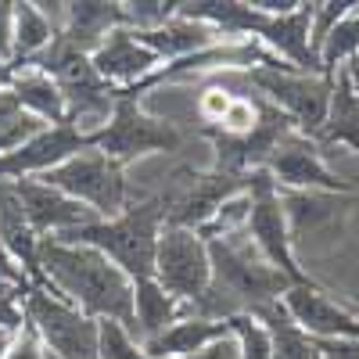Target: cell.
Here are the masks:
<instances>
[{
	"mask_svg": "<svg viewBox=\"0 0 359 359\" xmlns=\"http://www.w3.org/2000/svg\"><path fill=\"white\" fill-rule=\"evenodd\" d=\"M40 277L43 291L65 298L94 320L123 323L133 334V280L104 252L47 237L40 241Z\"/></svg>",
	"mask_w": 359,
	"mask_h": 359,
	"instance_id": "cell-1",
	"label": "cell"
},
{
	"mask_svg": "<svg viewBox=\"0 0 359 359\" xmlns=\"http://www.w3.org/2000/svg\"><path fill=\"white\" fill-rule=\"evenodd\" d=\"M241 233L226 237V241H208L212 280H208L205 298L191 309V316L226 320L237 313H255L262 306L280 302V294L291 287V280L277 273L262 255L252 259V252L241 245Z\"/></svg>",
	"mask_w": 359,
	"mask_h": 359,
	"instance_id": "cell-2",
	"label": "cell"
},
{
	"mask_svg": "<svg viewBox=\"0 0 359 359\" xmlns=\"http://www.w3.org/2000/svg\"><path fill=\"white\" fill-rule=\"evenodd\" d=\"M162 226H165V208L158 201H140V205H126L115 219L86 223L79 230L62 233L57 241L90 245V248L104 252L137 284V280L155 277V252H158Z\"/></svg>",
	"mask_w": 359,
	"mask_h": 359,
	"instance_id": "cell-3",
	"label": "cell"
},
{
	"mask_svg": "<svg viewBox=\"0 0 359 359\" xmlns=\"http://www.w3.org/2000/svg\"><path fill=\"white\" fill-rule=\"evenodd\" d=\"M245 76L259 94L294 126V133H302L309 140L320 133L323 118H327V104H331L334 76L298 72L291 65H255Z\"/></svg>",
	"mask_w": 359,
	"mask_h": 359,
	"instance_id": "cell-4",
	"label": "cell"
},
{
	"mask_svg": "<svg viewBox=\"0 0 359 359\" xmlns=\"http://www.w3.org/2000/svg\"><path fill=\"white\" fill-rule=\"evenodd\" d=\"M22 316L54 359H101V320L43 287H25Z\"/></svg>",
	"mask_w": 359,
	"mask_h": 359,
	"instance_id": "cell-5",
	"label": "cell"
},
{
	"mask_svg": "<svg viewBox=\"0 0 359 359\" xmlns=\"http://www.w3.org/2000/svg\"><path fill=\"white\" fill-rule=\"evenodd\" d=\"M40 180L57 187L62 194H69L72 201L86 205L97 219H115L130 205L126 169L118 162H111L108 155H101L97 147H86V151L72 155L69 162H62Z\"/></svg>",
	"mask_w": 359,
	"mask_h": 359,
	"instance_id": "cell-6",
	"label": "cell"
},
{
	"mask_svg": "<svg viewBox=\"0 0 359 359\" xmlns=\"http://www.w3.org/2000/svg\"><path fill=\"white\" fill-rule=\"evenodd\" d=\"M94 147L101 155H108L118 165H130L144 155H165L180 147V130L165 118L144 111L133 90H118L115 111L108 118V126L94 137Z\"/></svg>",
	"mask_w": 359,
	"mask_h": 359,
	"instance_id": "cell-7",
	"label": "cell"
},
{
	"mask_svg": "<svg viewBox=\"0 0 359 359\" xmlns=\"http://www.w3.org/2000/svg\"><path fill=\"white\" fill-rule=\"evenodd\" d=\"M165 294L184 302L187 313L205 298L208 280H212V259H208V241L187 226L165 223L158 233V252H155V277Z\"/></svg>",
	"mask_w": 359,
	"mask_h": 359,
	"instance_id": "cell-8",
	"label": "cell"
},
{
	"mask_svg": "<svg viewBox=\"0 0 359 359\" xmlns=\"http://www.w3.org/2000/svg\"><path fill=\"white\" fill-rule=\"evenodd\" d=\"M248 194H252V212L245 223V237L255 245V252L284 273L291 284H309V277L298 269L294 252H291V230H287V216L280 208V191L269 180L266 169L248 172Z\"/></svg>",
	"mask_w": 359,
	"mask_h": 359,
	"instance_id": "cell-9",
	"label": "cell"
},
{
	"mask_svg": "<svg viewBox=\"0 0 359 359\" xmlns=\"http://www.w3.org/2000/svg\"><path fill=\"white\" fill-rule=\"evenodd\" d=\"M269 180L277 184V191H320V194H348L352 184L341 180L331 165L320 158L316 140L302 133H287L273 158L266 162Z\"/></svg>",
	"mask_w": 359,
	"mask_h": 359,
	"instance_id": "cell-10",
	"label": "cell"
},
{
	"mask_svg": "<svg viewBox=\"0 0 359 359\" xmlns=\"http://www.w3.org/2000/svg\"><path fill=\"white\" fill-rule=\"evenodd\" d=\"M280 309L294 320V327L313 341H338V338H359V313L345 309L331 294H323L313 280L291 284L280 294Z\"/></svg>",
	"mask_w": 359,
	"mask_h": 359,
	"instance_id": "cell-11",
	"label": "cell"
},
{
	"mask_svg": "<svg viewBox=\"0 0 359 359\" xmlns=\"http://www.w3.org/2000/svg\"><path fill=\"white\" fill-rule=\"evenodd\" d=\"M94 147L86 137H79L69 123L62 126H43L36 137H29L18 151L0 158V184H15V180H40L72 155Z\"/></svg>",
	"mask_w": 359,
	"mask_h": 359,
	"instance_id": "cell-12",
	"label": "cell"
},
{
	"mask_svg": "<svg viewBox=\"0 0 359 359\" xmlns=\"http://www.w3.org/2000/svg\"><path fill=\"white\" fill-rule=\"evenodd\" d=\"M15 194L22 201V212L33 226V233L40 241L47 237H62L69 230H79L86 223H97V216L86 205L72 201L69 194H62L57 187L43 184V180H15Z\"/></svg>",
	"mask_w": 359,
	"mask_h": 359,
	"instance_id": "cell-13",
	"label": "cell"
},
{
	"mask_svg": "<svg viewBox=\"0 0 359 359\" xmlns=\"http://www.w3.org/2000/svg\"><path fill=\"white\" fill-rule=\"evenodd\" d=\"M90 65H94V72L108 83V86H115V90H137L140 86H147V79H151L158 69H162V62L147 50L130 29H111V33L104 36V43L90 54Z\"/></svg>",
	"mask_w": 359,
	"mask_h": 359,
	"instance_id": "cell-14",
	"label": "cell"
},
{
	"mask_svg": "<svg viewBox=\"0 0 359 359\" xmlns=\"http://www.w3.org/2000/svg\"><path fill=\"white\" fill-rule=\"evenodd\" d=\"M0 245L8 248V255L18 262V269L25 273L29 287H40V237L29 226L22 201L15 194V184H0Z\"/></svg>",
	"mask_w": 359,
	"mask_h": 359,
	"instance_id": "cell-15",
	"label": "cell"
},
{
	"mask_svg": "<svg viewBox=\"0 0 359 359\" xmlns=\"http://www.w3.org/2000/svg\"><path fill=\"white\" fill-rule=\"evenodd\" d=\"M118 25H123V8H118V4H101V0L65 4L62 33H57V40L90 57L104 43V36L111 33V29H118Z\"/></svg>",
	"mask_w": 359,
	"mask_h": 359,
	"instance_id": "cell-16",
	"label": "cell"
},
{
	"mask_svg": "<svg viewBox=\"0 0 359 359\" xmlns=\"http://www.w3.org/2000/svg\"><path fill=\"white\" fill-rule=\"evenodd\" d=\"M8 94L18 101V108L25 115L40 118L47 126H62L65 123V97L57 83L36 69V65H11V79H8Z\"/></svg>",
	"mask_w": 359,
	"mask_h": 359,
	"instance_id": "cell-17",
	"label": "cell"
},
{
	"mask_svg": "<svg viewBox=\"0 0 359 359\" xmlns=\"http://www.w3.org/2000/svg\"><path fill=\"white\" fill-rule=\"evenodd\" d=\"M219 338H230V323L226 320H208V316H184L176 320L165 334L144 345L147 359H184L201 348H208Z\"/></svg>",
	"mask_w": 359,
	"mask_h": 359,
	"instance_id": "cell-18",
	"label": "cell"
},
{
	"mask_svg": "<svg viewBox=\"0 0 359 359\" xmlns=\"http://www.w3.org/2000/svg\"><path fill=\"white\" fill-rule=\"evenodd\" d=\"M191 316L184 302H176L172 294H165L155 280H137L133 284V338L140 345L155 341L165 334L176 320Z\"/></svg>",
	"mask_w": 359,
	"mask_h": 359,
	"instance_id": "cell-19",
	"label": "cell"
},
{
	"mask_svg": "<svg viewBox=\"0 0 359 359\" xmlns=\"http://www.w3.org/2000/svg\"><path fill=\"white\" fill-rule=\"evenodd\" d=\"M316 140L320 144H345L359 155V97L352 94V83H348L345 69L334 72L331 104H327V118H323Z\"/></svg>",
	"mask_w": 359,
	"mask_h": 359,
	"instance_id": "cell-20",
	"label": "cell"
},
{
	"mask_svg": "<svg viewBox=\"0 0 359 359\" xmlns=\"http://www.w3.org/2000/svg\"><path fill=\"white\" fill-rule=\"evenodd\" d=\"M57 29L43 4H15V33H11V65H29L50 50Z\"/></svg>",
	"mask_w": 359,
	"mask_h": 359,
	"instance_id": "cell-21",
	"label": "cell"
},
{
	"mask_svg": "<svg viewBox=\"0 0 359 359\" xmlns=\"http://www.w3.org/2000/svg\"><path fill=\"white\" fill-rule=\"evenodd\" d=\"M269 334V359H320V348L309 334H302L294 327V320L280 309V302L262 306L252 313Z\"/></svg>",
	"mask_w": 359,
	"mask_h": 359,
	"instance_id": "cell-22",
	"label": "cell"
},
{
	"mask_svg": "<svg viewBox=\"0 0 359 359\" xmlns=\"http://www.w3.org/2000/svg\"><path fill=\"white\" fill-rule=\"evenodd\" d=\"M352 57H359V8L352 15H345L316 50V62H320L323 76H334L341 65L352 62Z\"/></svg>",
	"mask_w": 359,
	"mask_h": 359,
	"instance_id": "cell-23",
	"label": "cell"
},
{
	"mask_svg": "<svg viewBox=\"0 0 359 359\" xmlns=\"http://www.w3.org/2000/svg\"><path fill=\"white\" fill-rule=\"evenodd\" d=\"M248 212H252V194H248V187H245V191L223 198V201L216 205V212L208 216L194 233L201 237V241H226V237H233V233L245 230Z\"/></svg>",
	"mask_w": 359,
	"mask_h": 359,
	"instance_id": "cell-24",
	"label": "cell"
},
{
	"mask_svg": "<svg viewBox=\"0 0 359 359\" xmlns=\"http://www.w3.org/2000/svg\"><path fill=\"white\" fill-rule=\"evenodd\" d=\"M226 323H230V338L237 345V359H269V334L252 313L226 316Z\"/></svg>",
	"mask_w": 359,
	"mask_h": 359,
	"instance_id": "cell-25",
	"label": "cell"
},
{
	"mask_svg": "<svg viewBox=\"0 0 359 359\" xmlns=\"http://www.w3.org/2000/svg\"><path fill=\"white\" fill-rule=\"evenodd\" d=\"M123 8V29L130 33H151V29L165 25L176 15V0H137V4H118Z\"/></svg>",
	"mask_w": 359,
	"mask_h": 359,
	"instance_id": "cell-26",
	"label": "cell"
},
{
	"mask_svg": "<svg viewBox=\"0 0 359 359\" xmlns=\"http://www.w3.org/2000/svg\"><path fill=\"white\" fill-rule=\"evenodd\" d=\"M101 359H147V355H144V345L123 323L101 320Z\"/></svg>",
	"mask_w": 359,
	"mask_h": 359,
	"instance_id": "cell-27",
	"label": "cell"
},
{
	"mask_svg": "<svg viewBox=\"0 0 359 359\" xmlns=\"http://www.w3.org/2000/svg\"><path fill=\"white\" fill-rule=\"evenodd\" d=\"M359 4L355 0H331V4H313V22H309V47H313V54L320 50V43L327 40V33L345 18V15H352Z\"/></svg>",
	"mask_w": 359,
	"mask_h": 359,
	"instance_id": "cell-28",
	"label": "cell"
},
{
	"mask_svg": "<svg viewBox=\"0 0 359 359\" xmlns=\"http://www.w3.org/2000/svg\"><path fill=\"white\" fill-rule=\"evenodd\" d=\"M11 33H15V4L0 0V62L11 65Z\"/></svg>",
	"mask_w": 359,
	"mask_h": 359,
	"instance_id": "cell-29",
	"label": "cell"
},
{
	"mask_svg": "<svg viewBox=\"0 0 359 359\" xmlns=\"http://www.w3.org/2000/svg\"><path fill=\"white\" fill-rule=\"evenodd\" d=\"M320 359H359V338H338V341H316Z\"/></svg>",
	"mask_w": 359,
	"mask_h": 359,
	"instance_id": "cell-30",
	"label": "cell"
},
{
	"mask_svg": "<svg viewBox=\"0 0 359 359\" xmlns=\"http://www.w3.org/2000/svg\"><path fill=\"white\" fill-rule=\"evenodd\" d=\"M0 284H8V287H15V291H25V287H29L25 273L18 269V262L8 255V248H4V245H0Z\"/></svg>",
	"mask_w": 359,
	"mask_h": 359,
	"instance_id": "cell-31",
	"label": "cell"
},
{
	"mask_svg": "<svg viewBox=\"0 0 359 359\" xmlns=\"http://www.w3.org/2000/svg\"><path fill=\"white\" fill-rule=\"evenodd\" d=\"M25 323L22 316V298H0V331H18V327Z\"/></svg>",
	"mask_w": 359,
	"mask_h": 359,
	"instance_id": "cell-32",
	"label": "cell"
},
{
	"mask_svg": "<svg viewBox=\"0 0 359 359\" xmlns=\"http://www.w3.org/2000/svg\"><path fill=\"white\" fill-rule=\"evenodd\" d=\"M184 359H237V345H233V338H219L208 348H201L194 355H184Z\"/></svg>",
	"mask_w": 359,
	"mask_h": 359,
	"instance_id": "cell-33",
	"label": "cell"
},
{
	"mask_svg": "<svg viewBox=\"0 0 359 359\" xmlns=\"http://www.w3.org/2000/svg\"><path fill=\"white\" fill-rule=\"evenodd\" d=\"M345 69V76H348V83H352V94L359 97V57H352L348 65H341Z\"/></svg>",
	"mask_w": 359,
	"mask_h": 359,
	"instance_id": "cell-34",
	"label": "cell"
},
{
	"mask_svg": "<svg viewBox=\"0 0 359 359\" xmlns=\"http://www.w3.org/2000/svg\"><path fill=\"white\" fill-rule=\"evenodd\" d=\"M8 348H11V331H0V359L8 355Z\"/></svg>",
	"mask_w": 359,
	"mask_h": 359,
	"instance_id": "cell-35",
	"label": "cell"
}]
</instances>
